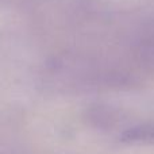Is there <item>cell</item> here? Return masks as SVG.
<instances>
[{
    "instance_id": "6da1fadb",
    "label": "cell",
    "mask_w": 154,
    "mask_h": 154,
    "mask_svg": "<svg viewBox=\"0 0 154 154\" xmlns=\"http://www.w3.org/2000/svg\"><path fill=\"white\" fill-rule=\"evenodd\" d=\"M123 139L128 142L152 143V142H154V123L130 128V130H127L123 134Z\"/></svg>"
}]
</instances>
